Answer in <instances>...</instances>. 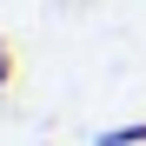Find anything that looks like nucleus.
<instances>
[{
    "label": "nucleus",
    "instance_id": "1",
    "mask_svg": "<svg viewBox=\"0 0 146 146\" xmlns=\"http://www.w3.org/2000/svg\"><path fill=\"white\" fill-rule=\"evenodd\" d=\"M93 146H146V119H126V126H106Z\"/></svg>",
    "mask_w": 146,
    "mask_h": 146
},
{
    "label": "nucleus",
    "instance_id": "2",
    "mask_svg": "<svg viewBox=\"0 0 146 146\" xmlns=\"http://www.w3.org/2000/svg\"><path fill=\"white\" fill-rule=\"evenodd\" d=\"M13 73H20V53H13V40H0V93L13 86Z\"/></svg>",
    "mask_w": 146,
    "mask_h": 146
}]
</instances>
